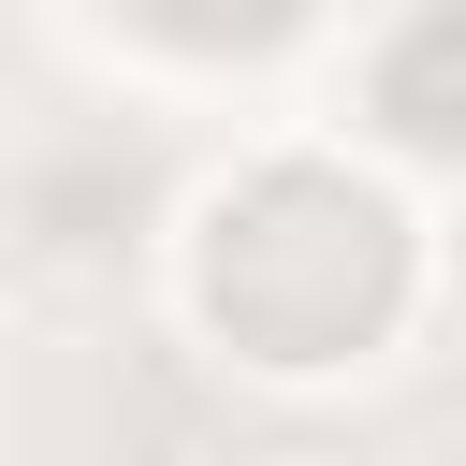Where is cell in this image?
Listing matches in <instances>:
<instances>
[{"instance_id": "6da1fadb", "label": "cell", "mask_w": 466, "mask_h": 466, "mask_svg": "<svg viewBox=\"0 0 466 466\" xmlns=\"http://www.w3.org/2000/svg\"><path fill=\"white\" fill-rule=\"evenodd\" d=\"M379 306H393V218L350 175H262L218 218V320L262 364H320L379 335Z\"/></svg>"}]
</instances>
